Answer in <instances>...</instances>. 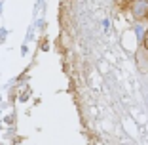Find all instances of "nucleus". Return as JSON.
Wrapping results in <instances>:
<instances>
[{"mask_svg":"<svg viewBox=\"0 0 148 145\" xmlns=\"http://www.w3.org/2000/svg\"><path fill=\"white\" fill-rule=\"evenodd\" d=\"M129 10L133 13V17L139 21V19H146L148 15V2L146 0H133L129 4Z\"/></svg>","mask_w":148,"mask_h":145,"instance_id":"obj_1","label":"nucleus"},{"mask_svg":"<svg viewBox=\"0 0 148 145\" xmlns=\"http://www.w3.org/2000/svg\"><path fill=\"white\" fill-rule=\"evenodd\" d=\"M146 2H148V0H146Z\"/></svg>","mask_w":148,"mask_h":145,"instance_id":"obj_4","label":"nucleus"},{"mask_svg":"<svg viewBox=\"0 0 148 145\" xmlns=\"http://www.w3.org/2000/svg\"><path fill=\"white\" fill-rule=\"evenodd\" d=\"M133 31H135V35H137V42L143 44L144 38H146V33H148V23L143 21V19H139V21L135 23V27H133Z\"/></svg>","mask_w":148,"mask_h":145,"instance_id":"obj_2","label":"nucleus"},{"mask_svg":"<svg viewBox=\"0 0 148 145\" xmlns=\"http://www.w3.org/2000/svg\"><path fill=\"white\" fill-rule=\"evenodd\" d=\"M146 17H148V15H146Z\"/></svg>","mask_w":148,"mask_h":145,"instance_id":"obj_3","label":"nucleus"}]
</instances>
